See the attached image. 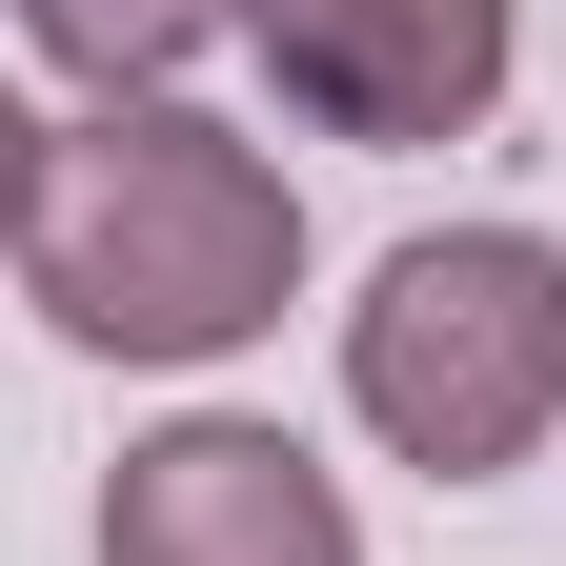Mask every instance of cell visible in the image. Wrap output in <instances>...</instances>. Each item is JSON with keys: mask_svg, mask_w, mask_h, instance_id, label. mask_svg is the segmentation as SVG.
I'll return each mask as SVG.
<instances>
[{"mask_svg": "<svg viewBox=\"0 0 566 566\" xmlns=\"http://www.w3.org/2000/svg\"><path fill=\"white\" fill-rule=\"evenodd\" d=\"M304 283V202L243 122L202 102H82L41 122L21 182V304L82 344V365H223V344L283 324Z\"/></svg>", "mask_w": 566, "mask_h": 566, "instance_id": "1", "label": "cell"}, {"mask_svg": "<svg viewBox=\"0 0 566 566\" xmlns=\"http://www.w3.org/2000/svg\"><path fill=\"white\" fill-rule=\"evenodd\" d=\"M344 405L424 485H506L566 424V243L546 223H424L344 304Z\"/></svg>", "mask_w": 566, "mask_h": 566, "instance_id": "2", "label": "cell"}, {"mask_svg": "<svg viewBox=\"0 0 566 566\" xmlns=\"http://www.w3.org/2000/svg\"><path fill=\"white\" fill-rule=\"evenodd\" d=\"M243 41L324 142H485L506 102V0H243Z\"/></svg>", "mask_w": 566, "mask_h": 566, "instance_id": "3", "label": "cell"}, {"mask_svg": "<svg viewBox=\"0 0 566 566\" xmlns=\"http://www.w3.org/2000/svg\"><path fill=\"white\" fill-rule=\"evenodd\" d=\"M102 566H365V526H344V485L283 446V424L202 405V424H142V446H122Z\"/></svg>", "mask_w": 566, "mask_h": 566, "instance_id": "4", "label": "cell"}, {"mask_svg": "<svg viewBox=\"0 0 566 566\" xmlns=\"http://www.w3.org/2000/svg\"><path fill=\"white\" fill-rule=\"evenodd\" d=\"M223 21H243V0H21V41H41L82 102H163Z\"/></svg>", "mask_w": 566, "mask_h": 566, "instance_id": "5", "label": "cell"}, {"mask_svg": "<svg viewBox=\"0 0 566 566\" xmlns=\"http://www.w3.org/2000/svg\"><path fill=\"white\" fill-rule=\"evenodd\" d=\"M21 182H41V122H21V82H0V243H21Z\"/></svg>", "mask_w": 566, "mask_h": 566, "instance_id": "6", "label": "cell"}]
</instances>
